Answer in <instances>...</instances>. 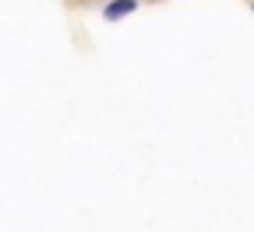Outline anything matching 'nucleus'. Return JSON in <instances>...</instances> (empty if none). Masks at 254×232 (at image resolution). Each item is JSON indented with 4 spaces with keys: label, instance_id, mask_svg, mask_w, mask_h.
I'll return each instance as SVG.
<instances>
[{
    "label": "nucleus",
    "instance_id": "f257e3e1",
    "mask_svg": "<svg viewBox=\"0 0 254 232\" xmlns=\"http://www.w3.org/2000/svg\"><path fill=\"white\" fill-rule=\"evenodd\" d=\"M132 10H135V0H116V3L106 6V16L119 19V16H126V13H132Z\"/></svg>",
    "mask_w": 254,
    "mask_h": 232
}]
</instances>
